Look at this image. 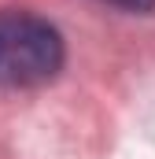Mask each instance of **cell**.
Returning <instances> with one entry per match:
<instances>
[{
    "instance_id": "1",
    "label": "cell",
    "mask_w": 155,
    "mask_h": 159,
    "mask_svg": "<svg viewBox=\"0 0 155 159\" xmlns=\"http://www.w3.org/2000/svg\"><path fill=\"white\" fill-rule=\"evenodd\" d=\"M67 44L63 34L22 7L0 11V85L7 89H33L52 81L63 70Z\"/></svg>"
},
{
    "instance_id": "2",
    "label": "cell",
    "mask_w": 155,
    "mask_h": 159,
    "mask_svg": "<svg viewBox=\"0 0 155 159\" xmlns=\"http://www.w3.org/2000/svg\"><path fill=\"white\" fill-rule=\"evenodd\" d=\"M104 4L122 7V11H152V7H155V0H104Z\"/></svg>"
}]
</instances>
